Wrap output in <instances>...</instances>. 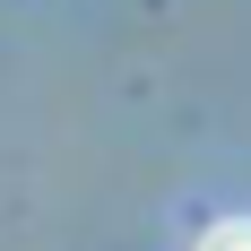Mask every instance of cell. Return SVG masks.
<instances>
[{
  "label": "cell",
  "mask_w": 251,
  "mask_h": 251,
  "mask_svg": "<svg viewBox=\"0 0 251 251\" xmlns=\"http://www.w3.org/2000/svg\"><path fill=\"white\" fill-rule=\"evenodd\" d=\"M200 251H251V217H226V226H208Z\"/></svg>",
  "instance_id": "obj_1"
}]
</instances>
